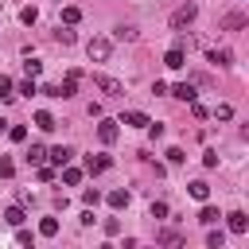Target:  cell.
I'll return each mask as SVG.
<instances>
[{
	"instance_id": "obj_1",
	"label": "cell",
	"mask_w": 249,
	"mask_h": 249,
	"mask_svg": "<svg viewBox=\"0 0 249 249\" xmlns=\"http://www.w3.org/2000/svg\"><path fill=\"white\" fill-rule=\"evenodd\" d=\"M86 54H89L93 62H105V58L113 54V39H105V35H97V39H89V43H86Z\"/></svg>"
},
{
	"instance_id": "obj_2",
	"label": "cell",
	"mask_w": 249,
	"mask_h": 249,
	"mask_svg": "<svg viewBox=\"0 0 249 249\" xmlns=\"http://www.w3.org/2000/svg\"><path fill=\"white\" fill-rule=\"evenodd\" d=\"M195 16H198V8H195V4H183V8H175V12H171V27L179 31V27H187Z\"/></svg>"
},
{
	"instance_id": "obj_3",
	"label": "cell",
	"mask_w": 249,
	"mask_h": 249,
	"mask_svg": "<svg viewBox=\"0 0 249 249\" xmlns=\"http://www.w3.org/2000/svg\"><path fill=\"white\" fill-rule=\"evenodd\" d=\"M93 82H97V89H101L105 97H121V93H124V86H121L117 78H109V74H97Z\"/></svg>"
},
{
	"instance_id": "obj_4",
	"label": "cell",
	"mask_w": 249,
	"mask_h": 249,
	"mask_svg": "<svg viewBox=\"0 0 249 249\" xmlns=\"http://www.w3.org/2000/svg\"><path fill=\"white\" fill-rule=\"evenodd\" d=\"M117 136H121V128H117V121H101V124H97V140H101V144H113Z\"/></svg>"
},
{
	"instance_id": "obj_5",
	"label": "cell",
	"mask_w": 249,
	"mask_h": 249,
	"mask_svg": "<svg viewBox=\"0 0 249 249\" xmlns=\"http://www.w3.org/2000/svg\"><path fill=\"white\" fill-rule=\"evenodd\" d=\"M47 160H51V163H54V167H66V163H70V160H74V152H70V148H66V144H58V148H51V152H47Z\"/></svg>"
},
{
	"instance_id": "obj_6",
	"label": "cell",
	"mask_w": 249,
	"mask_h": 249,
	"mask_svg": "<svg viewBox=\"0 0 249 249\" xmlns=\"http://www.w3.org/2000/svg\"><path fill=\"white\" fill-rule=\"evenodd\" d=\"M163 66H171V70H183V66H187V54H183L179 47H171V51L163 54Z\"/></svg>"
},
{
	"instance_id": "obj_7",
	"label": "cell",
	"mask_w": 249,
	"mask_h": 249,
	"mask_svg": "<svg viewBox=\"0 0 249 249\" xmlns=\"http://www.w3.org/2000/svg\"><path fill=\"white\" fill-rule=\"evenodd\" d=\"M171 97H179V101H195V82H175V86H171Z\"/></svg>"
},
{
	"instance_id": "obj_8",
	"label": "cell",
	"mask_w": 249,
	"mask_h": 249,
	"mask_svg": "<svg viewBox=\"0 0 249 249\" xmlns=\"http://www.w3.org/2000/svg\"><path fill=\"white\" fill-rule=\"evenodd\" d=\"M117 124H132V128H148V117H144L140 109H128V113H124V117L117 121Z\"/></svg>"
},
{
	"instance_id": "obj_9",
	"label": "cell",
	"mask_w": 249,
	"mask_h": 249,
	"mask_svg": "<svg viewBox=\"0 0 249 249\" xmlns=\"http://www.w3.org/2000/svg\"><path fill=\"white\" fill-rule=\"evenodd\" d=\"M109 163H113L109 156H86V171H89V175H101Z\"/></svg>"
},
{
	"instance_id": "obj_10",
	"label": "cell",
	"mask_w": 249,
	"mask_h": 249,
	"mask_svg": "<svg viewBox=\"0 0 249 249\" xmlns=\"http://www.w3.org/2000/svg\"><path fill=\"white\" fill-rule=\"evenodd\" d=\"M74 89H78V78H70V74H66V78L54 86V97H74Z\"/></svg>"
},
{
	"instance_id": "obj_11",
	"label": "cell",
	"mask_w": 249,
	"mask_h": 249,
	"mask_svg": "<svg viewBox=\"0 0 249 249\" xmlns=\"http://www.w3.org/2000/svg\"><path fill=\"white\" fill-rule=\"evenodd\" d=\"M35 128H43V132H54V128H58V121H54L47 109H39V113H35Z\"/></svg>"
},
{
	"instance_id": "obj_12",
	"label": "cell",
	"mask_w": 249,
	"mask_h": 249,
	"mask_svg": "<svg viewBox=\"0 0 249 249\" xmlns=\"http://www.w3.org/2000/svg\"><path fill=\"white\" fill-rule=\"evenodd\" d=\"M230 58H233V54H230L226 47H218V51H206V62H214V66H230Z\"/></svg>"
},
{
	"instance_id": "obj_13",
	"label": "cell",
	"mask_w": 249,
	"mask_h": 249,
	"mask_svg": "<svg viewBox=\"0 0 249 249\" xmlns=\"http://www.w3.org/2000/svg\"><path fill=\"white\" fill-rule=\"evenodd\" d=\"M226 218H230V230H233V233H245V230H249V218H245L241 210H233V214H226Z\"/></svg>"
},
{
	"instance_id": "obj_14",
	"label": "cell",
	"mask_w": 249,
	"mask_h": 249,
	"mask_svg": "<svg viewBox=\"0 0 249 249\" xmlns=\"http://www.w3.org/2000/svg\"><path fill=\"white\" fill-rule=\"evenodd\" d=\"M4 222H8V226H23V206H19V202L8 206V210H4Z\"/></svg>"
},
{
	"instance_id": "obj_15",
	"label": "cell",
	"mask_w": 249,
	"mask_h": 249,
	"mask_svg": "<svg viewBox=\"0 0 249 249\" xmlns=\"http://www.w3.org/2000/svg\"><path fill=\"white\" fill-rule=\"evenodd\" d=\"M78 19H82V8H74V4H66V8H62V23H66V27H74Z\"/></svg>"
},
{
	"instance_id": "obj_16",
	"label": "cell",
	"mask_w": 249,
	"mask_h": 249,
	"mask_svg": "<svg viewBox=\"0 0 249 249\" xmlns=\"http://www.w3.org/2000/svg\"><path fill=\"white\" fill-rule=\"evenodd\" d=\"M191 198H198V202H206V198H210V187H206L202 179H195V183H191Z\"/></svg>"
},
{
	"instance_id": "obj_17",
	"label": "cell",
	"mask_w": 249,
	"mask_h": 249,
	"mask_svg": "<svg viewBox=\"0 0 249 249\" xmlns=\"http://www.w3.org/2000/svg\"><path fill=\"white\" fill-rule=\"evenodd\" d=\"M218 218H222V214H218V206H202V210H198V222H202V226H214Z\"/></svg>"
},
{
	"instance_id": "obj_18",
	"label": "cell",
	"mask_w": 249,
	"mask_h": 249,
	"mask_svg": "<svg viewBox=\"0 0 249 249\" xmlns=\"http://www.w3.org/2000/svg\"><path fill=\"white\" fill-rule=\"evenodd\" d=\"M62 183H66V187H78V183H82V171H78V167H62Z\"/></svg>"
},
{
	"instance_id": "obj_19",
	"label": "cell",
	"mask_w": 249,
	"mask_h": 249,
	"mask_svg": "<svg viewBox=\"0 0 249 249\" xmlns=\"http://www.w3.org/2000/svg\"><path fill=\"white\" fill-rule=\"evenodd\" d=\"M109 206H113V210L128 206V191H109Z\"/></svg>"
},
{
	"instance_id": "obj_20",
	"label": "cell",
	"mask_w": 249,
	"mask_h": 249,
	"mask_svg": "<svg viewBox=\"0 0 249 249\" xmlns=\"http://www.w3.org/2000/svg\"><path fill=\"white\" fill-rule=\"evenodd\" d=\"M39 233H43V237H54V233H58V218H43V222H39Z\"/></svg>"
},
{
	"instance_id": "obj_21",
	"label": "cell",
	"mask_w": 249,
	"mask_h": 249,
	"mask_svg": "<svg viewBox=\"0 0 249 249\" xmlns=\"http://www.w3.org/2000/svg\"><path fill=\"white\" fill-rule=\"evenodd\" d=\"M12 89H16V82H12V78H4V74H0V101H12V97H16V93H12Z\"/></svg>"
},
{
	"instance_id": "obj_22",
	"label": "cell",
	"mask_w": 249,
	"mask_h": 249,
	"mask_svg": "<svg viewBox=\"0 0 249 249\" xmlns=\"http://www.w3.org/2000/svg\"><path fill=\"white\" fill-rule=\"evenodd\" d=\"M47 160V148L43 144H31V152H27V163H43Z\"/></svg>"
},
{
	"instance_id": "obj_23",
	"label": "cell",
	"mask_w": 249,
	"mask_h": 249,
	"mask_svg": "<svg viewBox=\"0 0 249 249\" xmlns=\"http://www.w3.org/2000/svg\"><path fill=\"white\" fill-rule=\"evenodd\" d=\"M23 70H27V78H39V74H43V62H35V58L27 54V62H23Z\"/></svg>"
},
{
	"instance_id": "obj_24",
	"label": "cell",
	"mask_w": 249,
	"mask_h": 249,
	"mask_svg": "<svg viewBox=\"0 0 249 249\" xmlns=\"http://www.w3.org/2000/svg\"><path fill=\"white\" fill-rule=\"evenodd\" d=\"M206 245H210V249H222V245H226V233H222V230H210Z\"/></svg>"
},
{
	"instance_id": "obj_25",
	"label": "cell",
	"mask_w": 249,
	"mask_h": 249,
	"mask_svg": "<svg viewBox=\"0 0 249 249\" xmlns=\"http://www.w3.org/2000/svg\"><path fill=\"white\" fill-rule=\"evenodd\" d=\"M8 136H12L16 144H23V140H27V128H23V124H12V128H8Z\"/></svg>"
},
{
	"instance_id": "obj_26",
	"label": "cell",
	"mask_w": 249,
	"mask_h": 249,
	"mask_svg": "<svg viewBox=\"0 0 249 249\" xmlns=\"http://www.w3.org/2000/svg\"><path fill=\"white\" fill-rule=\"evenodd\" d=\"M148 214H152L156 222H160V218H167V202H152V206H148Z\"/></svg>"
},
{
	"instance_id": "obj_27",
	"label": "cell",
	"mask_w": 249,
	"mask_h": 249,
	"mask_svg": "<svg viewBox=\"0 0 249 249\" xmlns=\"http://www.w3.org/2000/svg\"><path fill=\"white\" fill-rule=\"evenodd\" d=\"M19 19H23V23H27V27H31V23H35V19H39V12H35V8H31V4H27V8H23V12H19Z\"/></svg>"
},
{
	"instance_id": "obj_28",
	"label": "cell",
	"mask_w": 249,
	"mask_h": 249,
	"mask_svg": "<svg viewBox=\"0 0 249 249\" xmlns=\"http://www.w3.org/2000/svg\"><path fill=\"white\" fill-rule=\"evenodd\" d=\"M117 39H121V43H132L136 31H132V27H117Z\"/></svg>"
},
{
	"instance_id": "obj_29",
	"label": "cell",
	"mask_w": 249,
	"mask_h": 249,
	"mask_svg": "<svg viewBox=\"0 0 249 249\" xmlns=\"http://www.w3.org/2000/svg\"><path fill=\"white\" fill-rule=\"evenodd\" d=\"M19 93H27V97H31V93H39V86H35V78H27V82H19Z\"/></svg>"
},
{
	"instance_id": "obj_30",
	"label": "cell",
	"mask_w": 249,
	"mask_h": 249,
	"mask_svg": "<svg viewBox=\"0 0 249 249\" xmlns=\"http://www.w3.org/2000/svg\"><path fill=\"white\" fill-rule=\"evenodd\" d=\"M97 198H101V195H97L93 187H89V191H82V202H86V206H97Z\"/></svg>"
},
{
	"instance_id": "obj_31",
	"label": "cell",
	"mask_w": 249,
	"mask_h": 249,
	"mask_svg": "<svg viewBox=\"0 0 249 249\" xmlns=\"http://www.w3.org/2000/svg\"><path fill=\"white\" fill-rule=\"evenodd\" d=\"M12 171H16V163L12 160H0V179H12Z\"/></svg>"
},
{
	"instance_id": "obj_32",
	"label": "cell",
	"mask_w": 249,
	"mask_h": 249,
	"mask_svg": "<svg viewBox=\"0 0 249 249\" xmlns=\"http://www.w3.org/2000/svg\"><path fill=\"white\" fill-rule=\"evenodd\" d=\"M58 43H74V31H70V27H62V23H58Z\"/></svg>"
},
{
	"instance_id": "obj_33",
	"label": "cell",
	"mask_w": 249,
	"mask_h": 249,
	"mask_svg": "<svg viewBox=\"0 0 249 249\" xmlns=\"http://www.w3.org/2000/svg\"><path fill=\"white\" fill-rule=\"evenodd\" d=\"M214 117H218V121H230V117H233V109H230V105H218V109H214Z\"/></svg>"
},
{
	"instance_id": "obj_34",
	"label": "cell",
	"mask_w": 249,
	"mask_h": 249,
	"mask_svg": "<svg viewBox=\"0 0 249 249\" xmlns=\"http://www.w3.org/2000/svg\"><path fill=\"white\" fill-rule=\"evenodd\" d=\"M167 160H171V163H183L187 156H183V148H167Z\"/></svg>"
},
{
	"instance_id": "obj_35",
	"label": "cell",
	"mask_w": 249,
	"mask_h": 249,
	"mask_svg": "<svg viewBox=\"0 0 249 249\" xmlns=\"http://www.w3.org/2000/svg\"><path fill=\"white\" fill-rule=\"evenodd\" d=\"M160 241H167V245H179V233H175V230H163V233H160Z\"/></svg>"
},
{
	"instance_id": "obj_36",
	"label": "cell",
	"mask_w": 249,
	"mask_h": 249,
	"mask_svg": "<svg viewBox=\"0 0 249 249\" xmlns=\"http://www.w3.org/2000/svg\"><path fill=\"white\" fill-rule=\"evenodd\" d=\"M187 105H191V113H195V117H198V121H202V117H206V105H198V101H187Z\"/></svg>"
},
{
	"instance_id": "obj_37",
	"label": "cell",
	"mask_w": 249,
	"mask_h": 249,
	"mask_svg": "<svg viewBox=\"0 0 249 249\" xmlns=\"http://www.w3.org/2000/svg\"><path fill=\"white\" fill-rule=\"evenodd\" d=\"M39 179H43V183H51V179H54V167H43V163H39Z\"/></svg>"
},
{
	"instance_id": "obj_38",
	"label": "cell",
	"mask_w": 249,
	"mask_h": 249,
	"mask_svg": "<svg viewBox=\"0 0 249 249\" xmlns=\"http://www.w3.org/2000/svg\"><path fill=\"white\" fill-rule=\"evenodd\" d=\"M4 128H8V121H4V117H0V132H4Z\"/></svg>"
}]
</instances>
